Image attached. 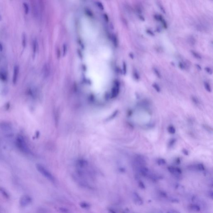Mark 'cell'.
Returning a JSON list of instances; mask_svg holds the SVG:
<instances>
[{
    "instance_id": "cell-26",
    "label": "cell",
    "mask_w": 213,
    "mask_h": 213,
    "mask_svg": "<svg viewBox=\"0 0 213 213\" xmlns=\"http://www.w3.org/2000/svg\"><path fill=\"white\" fill-rule=\"evenodd\" d=\"M198 169L201 170H203L204 169V166L202 164H198Z\"/></svg>"
},
{
    "instance_id": "cell-25",
    "label": "cell",
    "mask_w": 213,
    "mask_h": 213,
    "mask_svg": "<svg viewBox=\"0 0 213 213\" xmlns=\"http://www.w3.org/2000/svg\"><path fill=\"white\" fill-rule=\"evenodd\" d=\"M159 8L160 9L161 11H162V12L164 13L165 14L166 12H165V9H164V8L163 7V6H162V5H161V4H159Z\"/></svg>"
},
{
    "instance_id": "cell-31",
    "label": "cell",
    "mask_w": 213,
    "mask_h": 213,
    "mask_svg": "<svg viewBox=\"0 0 213 213\" xmlns=\"http://www.w3.org/2000/svg\"><path fill=\"white\" fill-rule=\"evenodd\" d=\"M139 18H140V20H141L142 21H144V20H145V19L142 15H139Z\"/></svg>"
},
{
    "instance_id": "cell-5",
    "label": "cell",
    "mask_w": 213,
    "mask_h": 213,
    "mask_svg": "<svg viewBox=\"0 0 213 213\" xmlns=\"http://www.w3.org/2000/svg\"><path fill=\"white\" fill-rule=\"evenodd\" d=\"M19 72V67L18 66H15L13 69V84H15L17 82L18 79V75Z\"/></svg>"
},
{
    "instance_id": "cell-27",
    "label": "cell",
    "mask_w": 213,
    "mask_h": 213,
    "mask_svg": "<svg viewBox=\"0 0 213 213\" xmlns=\"http://www.w3.org/2000/svg\"><path fill=\"white\" fill-rule=\"evenodd\" d=\"M175 142H176V140L175 139H173L172 140H171L169 142V145L170 146H172L174 144V143H175Z\"/></svg>"
},
{
    "instance_id": "cell-32",
    "label": "cell",
    "mask_w": 213,
    "mask_h": 213,
    "mask_svg": "<svg viewBox=\"0 0 213 213\" xmlns=\"http://www.w3.org/2000/svg\"><path fill=\"white\" fill-rule=\"evenodd\" d=\"M183 152L184 153V155H188V154H189L188 151H187L186 150H183Z\"/></svg>"
},
{
    "instance_id": "cell-18",
    "label": "cell",
    "mask_w": 213,
    "mask_h": 213,
    "mask_svg": "<svg viewBox=\"0 0 213 213\" xmlns=\"http://www.w3.org/2000/svg\"><path fill=\"white\" fill-rule=\"evenodd\" d=\"M154 72L155 73L156 75H157V77L159 78H160L161 77V75L160 73V72H159L158 70L156 68H154Z\"/></svg>"
},
{
    "instance_id": "cell-24",
    "label": "cell",
    "mask_w": 213,
    "mask_h": 213,
    "mask_svg": "<svg viewBox=\"0 0 213 213\" xmlns=\"http://www.w3.org/2000/svg\"><path fill=\"white\" fill-rule=\"evenodd\" d=\"M178 66L182 70L184 69L185 67L184 65L183 64V63H182V62H179L178 63Z\"/></svg>"
},
{
    "instance_id": "cell-19",
    "label": "cell",
    "mask_w": 213,
    "mask_h": 213,
    "mask_svg": "<svg viewBox=\"0 0 213 213\" xmlns=\"http://www.w3.org/2000/svg\"><path fill=\"white\" fill-rule=\"evenodd\" d=\"M134 77L136 80H139V78H140V77H139V75L138 73L137 72V71H136V70H135L134 71Z\"/></svg>"
},
{
    "instance_id": "cell-30",
    "label": "cell",
    "mask_w": 213,
    "mask_h": 213,
    "mask_svg": "<svg viewBox=\"0 0 213 213\" xmlns=\"http://www.w3.org/2000/svg\"><path fill=\"white\" fill-rule=\"evenodd\" d=\"M195 66H196V67L199 70H201L202 68H201V66L200 65H199L198 64H196Z\"/></svg>"
},
{
    "instance_id": "cell-1",
    "label": "cell",
    "mask_w": 213,
    "mask_h": 213,
    "mask_svg": "<svg viewBox=\"0 0 213 213\" xmlns=\"http://www.w3.org/2000/svg\"><path fill=\"white\" fill-rule=\"evenodd\" d=\"M36 167L38 171L47 179L51 181V182H54L55 181V178L53 175L43 166L40 164H38L37 165Z\"/></svg>"
},
{
    "instance_id": "cell-12",
    "label": "cell",
    "mask_w": 213,
    "mask_h": 213,
    "mask_svg": "<svg viewBox=\"0 0 213 213\" xmlns=\"http://www.w3.org/2000/svg\"><path fill=\"white\" fill-rule=\"evenodd\" d=\"M26 40H27V39H26V34L25 33H23V35H22V45H23V47H25L26 46Z\"/></svg>"
},
{
    "instance_id": "cell-21",
    "label": "cell",
    "mask_w": 213,
    "mask_h": 213,
    "mask_svg": "<svg viewBox=\"0 0 213 213\" xmlns=\"http://www.w3.org/2000/svg\"><path fill=\"white\" fill-rule=\"evenodd\" d=\"M61 212H62V213H69V210L66 209H65V208H61L60 209V210H59Z\"/></svg>"
},
{
    "instance_id": "cell-4",
    "label": "cell",
    "mask_w": 213,
    "mask_h": 213,
    "mask_svg": "<svg viewBox=\"0 0 213 213\" xmlns=\"http://www.w3.org/2000/svg\"><path fill=\"white\" fill-rule=\"evenodd\" d=\"M50 73V67L47 63L44 65L42 69V74L44 78H46L49 76Z\"/></svg>"
},
{
    "instance_id": "cell-28",
    "label": "cell",
    "mask_w": 213,
    "mask_h": 213,
    "mask_svg": "<svg viewBox=\"0 0 213 213\" xmlns=\"http://www.w3.org/2000/svg\"><path fill=\"white\" fill-rule=\"evenodd\" d=\"M192 100H193V102H194V103H195L196 104L198 103V100H197V98H196V97H193L192 98Z\"/></svg>"
},
{
    "instance_id": "cell-2",
    "label": "cell",
    "mask_w": 213,
    "mask_h": 213,
    "mask_svg": "<svg viewBox=\"0 0 213 213\" xmlns=\"http://www.w3.org/2000/svg\"><path fill=\"white\" fill-rule=\"evenodd\" d=\"M16 142L18 147L21 149V150L26 153L29 152L30 150L28 147L23 139L21 137H18L16 139Z\"/></svg>"
},
{
    "instance_id": "cell-22",
    "label": "cell",
    "mask_w": 213,
    "mask_h": 213,
    "mask_svg": "<svg viewBox=\"0 0 213 213\" xmlns=\"http://www.w3.org/2000/svg\"><path fill=\"white\" fill-rule=\"evenodd\" d=\"M146 32L148 34L151 35V36H155V34L154 33H153V32L152 31H151V30L150 29H147L146 30Z\"/></svg>"
},
{
    "instance_id": "cell-8",
    "label": "cell",
    "mask_w": 213,
    "mask_h": 213,
    "mask_svg": "<svg viewBox=\"0 0 213 213\" xmlns=\"http://www.w3.org/2000/svg\"><path fill=\"white\" fill-rule=\"evenodd\" d=\"M0 80L3 81H6L7 80V75L4 70H0Z\"/></svg>"
},
{
    "instance_id": "cell-7",
    "label": "cell",
    "mask_w": 213,
    "mask_h": 213,
    "mask_svg": "<svg viewBox=\"0 0 213 213\" xmlns=\"http://www.w3.org/2000/svg\"><path fill=\"white\" fill-rule=\"evenodd\" d=\"M154 18L156 20H158V21H160L162 23V26L164 27V28L167 29V28L168 26L167 23L166 22V20L164 19V18H163L162 15L156 14L154 15Z\"/></svg>"
},
{
    "instance_id": "cell-29",
    "label": "cell",
    "mask_w": 213,
    "mask_h": 213,
    "mask_svg": "<svg viewBox=\"0 0 213 213\" xmlns=\"http://www.w3.org/2000/svg\"><path fill=\"white\" fill-rule=\"evenodd\" d=\"M4 49V47L1 43H0V52H2Z\"/></svg>"
},
{
    "instance_id": "cell-13",
    "label": "cell",
    "mask_w": 213,
    "mask_h": 213,
    "mask_svg": "<svg viewBox=\"0 0 213 213\" xmlns=\"http://www.w3.org/2000/svg\"><path fill=\"white\" fill-rule=\"evenodd\" d=\"M204 88H205L206 90L208 92H211V86L207 82H204Z\"/></svg>"
},
{
    "instance_id": "cell-34",
    "label": "cell",
    "mask_w": 213,
    "mask_h": 213,
    "mask_svg": "<svg viewBox=\"0 0 213 213\" xmlns=\"http://www.w3.org/2000/svg\"><path fill=\"white\" fill-rule=\"evenodd\" d=\"M129 55H130V58H131L133 59V58H134V55H133V54H132V53H130L129 54Z\"/></svg>"
},
{
    "instance_id": "cell-10",
    "label": "cell",
    "mask_w": 213,
    "mask_h": 213,
    "mask_svg": "<svg viewBox=\"0 0 213 213\" xmlns=\"http://www.w3.org/2000/svg\"><path fill=\"white\" fill-rule=\"evenodd\" d=\"M23 6L25 14H27L29 11V6L27 3L24 2L23 3Z\"/></svg>"
},
{
    "instance_id": "cell-6",
    "label": "cell",
    "mask_w": 213,
    "mask_h": 213,
    "mask_svg": "<svg viewBox=\"0 0 213 213\" xmlns=\"http://www.w3.org/2000/svg\"><path fill=\"white\" fill-rule=\"evenodd\" d=\"M135 162L140 165H144L146 164V160L144 157L141 155H136L135 157Z\"/></svg>"
},
{
    "instance_id": "cell-16",
    "label": "cell",
    "mask_w": 213,
    "mask_h": 213,
    "mask_svg": "<svg viewBox=\"0 0 213 213\" xmlns=\"http://www.w3.org/2000/svg\"><path fill=\"white\" fill-rule=\"evenodd\" d=\"M157 163L159 165H163L166 164V161L164 159H159L157 161Z\"/></svg>"
},
{
    "instance_id": "cell-23",
    "label": "cell",
    "mask_w": 213,
    "mask_h": 213,
    "mask_svg": "<svg viewBox=\"0 0 213 213\" xmlns=\"http://www.w3.org/2000/svg\"><path fill=\"white\" fill-rule=\"evenodd\" d=\"M123 73L124 74H125L127 72V66L125 62H124L123 64Z\"/></svg>"
},
{
    "instance_id": "cell-15",
    "label": "cell",
    "mask_w": 213,
    "mask_h": 213,
    "mask_svg": "<svg viewBox=\"0 0 213 213\" xmlns=\"http://www.w3.org/2000/svg\"><path fill=\"white\" fill-rule=\"evenodd\" d=\"M191 53L193 56L195 58H196L198 59H201V56L198 54V53H197L195 51H193V50L191 51Z\"/></svg>"
},
{
    "instance_id": "cell-33",
    "label": "cell",
    "mask_w": 213,
    "mask_h": 213,
    "mask_svg": "<svg viewBox=\"0 0 213 213\" xmlns=\"http://www.w3.org/2000/svg\"><path fill=\"white\" fill-rule=\"evenodd\" d=\"M82 204V206H82V207H83V206H84V207H88V204H87L86 203H83V204Z\"/></svg>"
},
{
    "instance_id": "cell-14",
    "label": "cell",
    "mask_w": 213,
    "mask_h": 213,
    "mask_svg": "<svg viewBox=\"0 0 213 213\" xmlns=\"http://www.w3.org/2000/svg\"><path fill=\"white\" fill-rule=\"evenodd\" d=\"M0 192L3 195V196L5 197L6 198H9V195L8 194L7 192L3 189L2 188H0Z\"/></svg>"
},
{
    "instance_id": "cell-20",
    "label": "cell",
    "mask_w": 213,
    "mask_h": 213,
    "mask_svg": "<svg viewBox=\"0 0 213 213\" xmlns=\"http://www.w3.org/2000/svg\"><path fill=\"white\" fill-rule=\"evenodd\" d=\"M205 70L209 74L211 75L212 74V70H211V68L209 67H206L205 68Z\"/></svg>"
},
{
    "instance_id": "cell-9",
    "label": "cell",
    "mask_w": 213,
    "mask_h": 213,
    "mask_svg": "<svg viewBox=\"0 0 213 213\" xmlns=\"http://www.w3.org/2000/svg\"><path fill=\"white\" fill-rule=\"evenodd\" d=\"M37 49H38V42L37 40L36 39H35L33 41V55L34 56H35L36 53Z\"/></svg>"
},
{
    "instance_id": "cell-17",
    "label": "cell",
    "mask_w": 213,
    "mask_h": 213,
    "mask_svg": "<svg viewBox=\"0 0 213 213\" xmlns=\"http://www.w3.org/2000/svg\"><path fill=\"white\" fill-rule=\"evenodd\" d=\"M152 87L153 88H154L156 91H157L158 93H159L161 91V89L159 86L158 85L156 84V83H154V84H152Z\"/></svg>"
},
{
    "instance_id": "cell-11",
    "label": "cell",
    "mask_w": 213,
    "mask_h": 213,
    "mask_svg": "<svg viewBox=\"0 0 213 213\" xmlns=\"http://www.w3.org/2000/svg\"><path fill=\"white\" fill-rule=\"evenodd\" d=\"M168 131L171 135H174L176 133V129L173 126H169L168 128Z\"/></svg>"
},
{
    "instance_id": "cell-3",
    "label": "cell",
    "mask_w": 213,
    "mask_h": 213,
    "mask_svg": "<svg viewBox=\"0 0 213 213\" xmlns=\"http://www.w3.org/2000/svg\"><path fill=\"white\" fill-rule=\"evenodd\" d=\"M20 205L22 207H26L32 202V198L28 195H24L20 199Z\"/></svg>"
},
{
    "instance_id": "cell-35",
    "label": "cell",
    "mask_w": 213,
    "mask_h": 213,
    "mask_svg": "<svg viewBox=\"0 0 213 213\" xmlns=\"http://www.w3.org/2000/svg\"><path fill=\"white\" fill-rule=\"evenodd\" d=\"M1 20H2V16L1 15H0V21H1Z\"/></svg>"
}]
</instances>
